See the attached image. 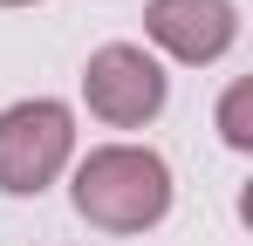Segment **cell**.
<instances>
[{
	"label": "cell",
	"mask_w": 253,
	"mask_h": 246,
	"mask_svg": "<svg viewBox=\"0 0 253 246\" xmlns=\"http://www.w3.org/2000/svg\"><path fill=\"white\" fill-rule=\"evenodd\" d=\"M144 35L178 62H219L240 41V14H233V0H151Z\"/></svg>",
	"instance_id": "obj_4"
},
{
	"label": "cell",
	"mask_w": 253,
	"mask_h": 246,
	"mask_svg": "<svg viewBox=\"0 0 253 246\" xmlns=\"http://www.w3.org/2000/svg\"><path fill=\"white\" fill-rule=\"evenodd\" d=\"M69 199L103 233H151L171 212V164L158 151H137V144H103L76 164Z\"/></svg>",
	"instance_id": "obj_1"
},
{
	"label": "cell",
	"mask_w": 253,
	"mask_h": 246,
	"mask_svg": "<svg viewBox=\"0 0 253 246\" xmlns=\"http://www.w3.org/2000/svg\"><path fill=\"white\" fill-rule=\"evenodd\" d=\"M247 82H233V96H226V110H219V130H226V144H233V151H247L253 144V130H247Z\"/></svg>",
	"instance_id": "obj_5"
},
{
	"label": "cell",
	"mask_w": 253,
	"mask_h": 246,
	"mask_svg": "<svg viewBox=\"0 0 253 246\" xmlns=\"http://www.w3.org/2000/svg\"><path fill=\"white\" fill-rule=\"evenodd\" d=\"M69 151H76V117H69V103L35 96V103L0 110V192L28 199V192L55 185L62 164H69Z\"/></svg>",
	"instance_id": "obj_2"
},
{
	"label": "cell",
	"mask_w": 253,
	"mask_h": 246,
	"mask_svg": "<svg viewBox=\"0 0 253 246\" xmlns=\"http://www.w3.org/2000/svg\"><path fill=\"white\" fill-rule=\"evenodd\" d=\"M0 7H35V0H0Z\"/></svg>",
	"instance_id": "obj_6"
},
{
	"label": "cell",
	"mask_w": 253,
	"mask_h": 246,
	"mask_svg": "<svg viewBox=\"0 0 253 246\" xmlns=\"http://www.w3.org/2000/svg\"><path fill=\"white\" fill-rule=\"evenodd\" d=\"M83 96H89V110H96L103 123L137 130V123H151L158 110H165V69H158L137 41H110V48L89 55Z\"/></svg>",
	"instance_id": "obj_3"
}]
</instances>
